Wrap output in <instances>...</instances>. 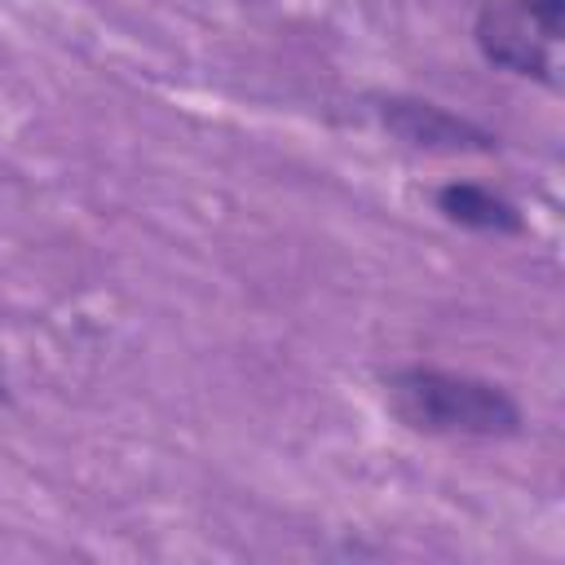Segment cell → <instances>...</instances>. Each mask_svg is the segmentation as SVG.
<instances>
[{"label":"cell","instance_id":"6da1fadb","mask_svg":"<svg viewBox=\"0 0 565 565\" xmlns=\"http://www.w3.org/2000/svg\"><path fill=\"white\" fill-rule=\"evenodd\" d=\"M384 406L393 419L424 437L503 441L525 428L521 402L481 375L446 366H397L384 375Z\"/></svg>","mask_w":565,"mask_h":565},{"label":"cell","instance_id":"8992f818","mask_svg":"<svg viewBox=\"0 0 565 565\" xmlns=\"http://www.w3.org/2000/svg\"><path fill=\"white\" fill-rule=\"evenodd\" d=\"M4 402H9V393H4V384H0V406H4Z\"/></svg>","mask_w":565,"mask_h":565},{"label":"cell","instance_id":"277c9868","mask_svg":"<svg viewBox=\"0 0 565 565\" xmlns=\"http://www.w3.org/2000/svg\"><path fill=\"white\" fill-rule=\"evenodd\" d=\"M433 207L441 212V221L472 230V234H494V238H512L525 234V212L494 185L481 181H446L433 194Z\"/></svg>","mask_w":565,"mask_h":565},{"label":"cell","instance_id":"5b68a950","mask_svg":"<svg viewBox=\"0 0 565 565\" xmlns=\"http://www.w3.org/2000/svg\"><path fill=\"white\" fill-rule=\"evenodd\" d=\"M525 9H530L534 22L561 44V31H565V0H525Z\"/></svg>","mask_w":565,"mask_h":565},{"label":"cell","instance_id":"3957f363","mask_svg":"<svg viewBox=\"0 0 565 565\" xmlns=\"http://www.w3.org/2000/svg\"><path fill=\"white\" fill-rule=\"evenodd\" d=\"M375 119L388 137H397L411 150H428V154H490L499 146V137L490 128H481L468 115H455L428 97H380L375 102Z\"/></svg>","mask_w":565,"mask_h":565},{"label":"cell","instance_id":"7a4b0ae2","mask_svg":"<svg viewBox=\"0 0 565 565\" xmlns=\"http://www.w3.org/2000/svg\"><path fill=\"white\" fill-rule=\"evenodd\" d=\"M472 40L490 66L556 88V40L534 22L525 0H486L472 22Z\"/></svg>","mask_w":565,"mask_h":565}]
</instances>
